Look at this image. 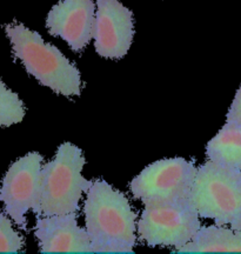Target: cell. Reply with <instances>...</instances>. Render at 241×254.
<instances>
[{"label": "cell", "instance_id": "obj_1", "mask_svg": "<svg viewBox=\"0 0 241 254\" xmlns=\"http://www.w3.org/2000/svg\"><path fill=\"white\" fill-rule=\"evenodd\" d=\"M84 214L93 253L134 252L137 213L123 193L97 179L87 190Z\"/></svg>", "mask_w": 241, "mask_h": 254}, {"label": "cell", "instance_id": "obj_2", "mask_svg": "<svg viewBox=\"0 0 241 254\" xmlns=\"http://www.w3.org/2000/svg\"><path fill=\"white\" fill-rule=\"evenodd\" d=\"M5 31L15 58L23 63L28 74L56 93L65 97L80 95V72L56 46L45 43L38 32L23 24H8Z\"/></svg>", "mask_w": 241, "mask_h": 254}, {"label": "cell", "instance_id": "obj_3", "mask_svg": "<svg viewBox=\"0 0 241 254\" xmlns=\"http://www.w3.org/2000/svg\"><path fill=\"white\" fill-rule=\"evenodd\" d=\"M86 163L80 148L64 142L56 157L41 166V195L37 217L77 213L82 193L93 182L85 179L82 168Z\"/></svg>", "mask_w": 241, "mask_h": 254}, {"label": "cell", "instance_id": "obj_4", "mask_svg": "<svg viewBox=\"0 0 241 254\" xmlns=\"http://www.w3.org/2000/svg\"><path fill=\"white\" fill-rule=\"evenodd\" d=\"M189 199L200 218L241 231V171L206 161L196 171Z\"/></svg>", "mask_w": 241, "mask_h": 254}, {"label": "cell", "instance_id": "obj_5", "mask_svg": "<svg viewBox=\"0 0 241 254\" xmlns=\"http://www.w3.org/2000/svg\"><path fill=\"white\" fill-rule=\"evenodd\" d=\"M201 227L191 199L145 205L137 224L139 238L150 247H173L188 244Z\"/></svg>", "mask_w": 241, "mask_h": 254}, {"label": "cell", "instance_id": "obj_6", "mask_svg": "<svg viewBox=\"0 0 241 254\" xmlns=\"http://www.w3.org/2000/svg\"><path fill=\"white\" fill-rule=\"evenodd\" d=\"M198 171L194 161L161 159L148 165L129 184L133 196L144 205L189 198Z\"/></svg>", "mask_w": 241, "mask_h": 254}, {"label": "cell", "instance_id": "obj_7", "mask_svg": "<svg viewBox=\"0 0 241 254\" xmlns=\"http://www.w3.org/2000/svg\"><path fill=\"white\" fill-rule=\"evenodd\" d=\"M43 155L31 152L9 166L0 187V201L19 227L26 230L27 212L38 214L41 195Z\"/></svg>", "mask_w": 241, "mask_h": 254}, {"label": "cell", "instance_id": "obj_8", "mask_svg": "<svg viewBox=\"0 0 241 254\" xmlns=\"http://www.w3.org/2000/svg\"><path fill=\"white\" fill-rule=\"evenodd\" d=\"M134 36L133 13L119 0H97L93 39L97 53L107 59L127 55Z\"/></svg>", "mask_w": 241, "mask_h": 254}, {"label": "cell", "instance_id": "obj_9", "mask_svg": "<svg viewBox=\"0 0 241 254\" xmlns=\"http://www.w3.org/2000/svg\"><path fill=\"white\" fill-rule=\"evenodd\" d=\"M96 5L93 0H60L50 11V34L62 38L74 52H80L93 38Z\"/></svg>", "mask_w": 241, "mask_h": 254}, {"label": "cell", "instance_id": "obj_10", "mask_svg": "<svg viewBox=\"0 0 241 254\" xmlns=\"http://www.w3.org/2000/svg\"><path fill=\"white\" fill-rule=\"evenodd\" d=\"M34 236L41 253H93L85 228L77 221V213L37 217Z\"/></svg>", "mask_w": 241, "mask_h": 254}, {"label": "cell", "instance_id": "obj_11", "mask_svg": "<svg viewBox=\"0 0 241 254\" xmlns=\"http://www.w3.org/2000/svg\"><path fill=\"white\" fill-rule=\"evenodd\" d=\"M179 253H241V231L224 226L200 227Z\"/></svg>", "mask_w": 241, "mask_h": 254}, {"label": "cell", "instance_id": "obj_12", "mask_svg": "<svg viewBox=\"0 0 241 254\" xmlns=\"http://www.w3.org/2000/svg\"><path fill=\"white\" fill-rule=\"evenodd\" d=\"M209 161L241 171V125L226 122L206 146Z\"/></svg>", "mask_w": 241, "mask_h": 254}, {"label": "cell", "instance_id": "obj_13", "mask_svg": "<svg viewBox=\"0 0 241 254\" xmlns=\"http://www.w3.org/2000/svg\"><path fill=\"white\" fill-rule=\"evenodd\" d=\"M25 107L19 95L0 81V126L7 127L24 119Z\"/></svg>", "mask_w": 241, "mask_h": 254}, {"label": "cell", "instance_id": "obj_14", "mask_svg": "<svg viewBox=\"0 0 241 254\" xmlns=\"http://www.w3.org/2000/svg\"><path fill=\"white\" fill-rule=\"evenodd\" d=\"M24 247V238L12 226L7 215L0 211V252L17 253Z\"/></svg>", "mask_w": 241, "mask_h": 254}, {"label": "cell", "instance_id": "obj_15", "mask_svg": "<svg viewBox=\"0 0 241 254\" xmlns=\"http://www.w3.org/2000/svg\"><path fill=\"white\" fill-rule=\"evenodd\" d=\"M226 122L236 123L238 125H241V85L239 90L237 91V94L234 97L230 110H228Z\"/></svg>", "mask_w": 241, "mask_h": 254}]
</instances>
